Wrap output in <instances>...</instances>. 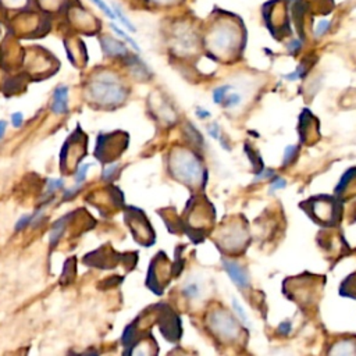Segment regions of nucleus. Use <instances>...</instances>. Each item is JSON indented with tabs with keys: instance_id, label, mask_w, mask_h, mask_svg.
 <instances>
[{
	"instance_id": "1",
	"label": "nucleus",
	"mask_w": 356,
	"mask_h": 356,
	"mask_svg": "<svg viewBox=\"0 0 356 356\" xmlns=\"http://www.w3.org/2000/svg\"><path fill=\"white\" fill-rule=\"evenodd\" d=\"M89 89L92 97L102 104H115L122 102L125 97L124 88L110 75L99 76L90 83Z\"/></svg>"
},
{
	"instance_id": "2",
	"label": "nucleus",
	"mask_w": 356,
	"mask_h": 356,
	"mask_svg": "<svg viewBox=\"0 0 356 356\" xmlns=\"http://www.w3.org/2000/svg\"><path fill=\"white\" fill-rule=\"evenodd\" d=\"M174 172L175 175L185 182H196L202 177V165L197 159L189 152H181L178 157L174 159Z\"/></svg>"
},
{
	"instance_id": "3",
	"label": "nucleus",
	"mask_w": 356,
	"mask_h": 356,
	"mask_svg": "<svg viewBox=\"0 0 356 356\" xmlns=\"http://www.w3.org/2000/svg\"><path fill=\"white\" fill-rule=\"evenodd\" d=\"M209 43L213 51L227 53L231 51L238 43V31L227 24H221L218 28L211 31Z\"/></svg>"
},
{
	"instance_id": "4",
	"label": "nucleus",
	"mask_w": 356,
	"mask_h": 356,
	"mask_svg": "<svg viewBox=\"0 0 356 356\" xmlns=\"http://www.w3.org/2000/svg\"><path fill=\"white\" fill-rule=\"evenodd\" d=\"M210 324L213 327V330L220 335V337H224V338H228V339H232L236 337L238 334V327H236V323L235 320L224 313V312H217L211 316V320H210Z\"/></svg>"
},
{
	"instance_id": "5",
	"label": "nucleus",
	"mask_w": 356,
	"mask_h": 356,
	"mask_svg": "<svg viewBox=\"0 0 356 356\" xmlns=\"http://www.w3.org/2000/svg\"><path fill=\"white\" fill-rule=\"evenodd\" d=\"M222 266L232 282H235L239 288H246L249 285V277L238 263L231 260H222Z\"/></svg>"
},
{
	"instance_id": "6",
	"label": "nucleus",
	"mask_w": 356,
	"mask_h": 356,
	"mask_svg": "<svg viewBox=\"0 0 356 356\" xmlns=\"http://www.w3.org/2000/svg\"><path fill=\"white\" fill-rule=\"evenodd\" d=\"M68 88L67 86H58L53 92V103H51V111L56 114H65L68 110Z\"/></svg>"
},
{
	"instance_id": "7",
	"label": "nucleus",
	"mask_w": 356,
	"mask_h": 356,
	"mask_svg": "<svg viewBox=\"0 0 356 356\" xmlns=\"http://www.w3.org/2000/svg\"><path fill=\"white\" fill-rule=\"evenodd\" d=\"M102 46H103V50L110 54V56H122V54H127V49L124 47V44L121 42H117L114 39H110V38H104L103 42H102Z\"/></svg>"
},
{
	"instance_id": "8",
	"label": "nucleus",
	"mask_w": 356,
	"mask_h": 356,
	"mask_svg": "<svg viewBox=\"0 0 356 356\" xmlns=\"http://www.w3.org/2000/svg\"><path fill=\"white\" fill-rule=\"evenodd\" d=\"M71 218V214H65V216H63L60 220H57L54 224H53V227H51V231H50V246H54L57 242H58V239L61 238V235H63V232H64V228H65V224H67V221Z\"/></svg>"
},
{
	"instance_id": "9",
	"label": "nucleus",
	"mask_w": 356,
	"mask_h": 356,
	"mask_svg": "<svg viewBox=\"0 0 356 356\" xmlns=\"http://www.w3.org/2000/svg\"><path fill=\"white\" fill-rule=\"evenodd\" d=\"M296 150H298V147H296L295 145H288V146L284 149V159H282V164H284V165H288V164L292 163V160L295 159Z\"/></svg>"
},
{
	"instance_id": "10",
	"label": "nucleus",
	"mask_w": 356,
	"mask_h": 356,
	"mask_svg": "<svg viewBox=\"0 0 356 356\" xmlns=\"http://www.w3.org/2000/svg\"><path fill=\"white\" fill-rule=\"evenodd\" d=\"M64 185V181L61 178H51L47 179V186H46V193L53 195L57 189H61Z\"/></svg>"
},
{
	"instance_id": "11",
	"label": "nucleus",
	"mask_w": 356,
	"mask_h": 356,
	"mask_svg": "<svg viewBox=\"0 0 356 356\" xmlns=\"http://www.w3.org/2000/svg\"><path fill=\"white\" fill-rule=\"evenodd\" d=\"M331 26V21L330 19H320L317 24H316V28H314V36L316 38H320L323 36Z\"/></svg>"
},
{
	"instance_id": "12",
	"label": "nucleus",
	"mask_w": 356,
	"mask_h": 356,
	"mask_svg": "<svg viewBox=\"0 0 356 356\" xmlns=\"http://www.w3.org/2000/svg\"><path fill=\"white\" fill-rule=\"evenodd\" d=\"M229 90V86L228 85H224V86H220V88H216L213 90V102L214 103H222L227 92Z\"/></svg>"
},
{
	"instance_id": "13",
	"label": "nucleus",
	"mask_w": 356,
	"mask_h": 356,
	"mask_svg": "<svg viewBox=\"0 0 356 356\" xmlns=\"http://www.w3.org/2000/svg\"><path fill=\"white\" fill-rule=\"evenodd\" d=\"M184 295L188 296V298H197L199 293H200V289H199V285L195 284V282H191L188 284L184 289H182Z\"/></svg>"
},
{
	"instance_id": "14",
	"label": "nucleus",
	"mask_w": 356,
	"mask_h": 356,
	"mask_svg": "<svg viewBox=\"0 0 356 356\" xmlns=\"http://www.w3.org/2000/svg\"><path fill=\"white\" fill-rule=\"evenodd\" d=\"M89 167H90V164H83V165H81V167L76 168V172H75V184H83Z\"/></svg>"
},
{
	"instance_id": "15",
	"label": "nucleus",
	"mask_w": 356,
	"mask_h": 356,
	"mask_svg": "<svg viewBox=\"0 0 356 356\" xmlns=\"http://www.w3.org/2000/svg\"><path fill=\"white\" fill-rule=\"evenodd\" d=\"M114 14H115V17H118V19L121 21V24L124 25V26H127L131 32H135V26L131 24V21L121 13V10L118 8V7H115V10H114Z\"/></svg>"
},
{
	"instance_id": "16",
	"label": "nucleus",
	"mask_w": 356,
	"mask_h": 356,
	"mask_svg": "<svg viewBox=\"0 0 356 356\" xmlns=\"http://www.w3.org/2000/svg\"><path fill=\"white\" fill-rule=\"evenodd\" d=\"M92 1H93V3H95V4H96V6H97V7H99V8H100V10H102V11H103L108 18H111V19H114V18H115L114 11H113V10H111V8H110V7H108L103 0H92Z\"/></svg>"
},
{
	"instance_id": "17",
	"label": "nucleus",
	"mask_w": 356,
	"mask_h": 356,
	"mask_svg": "<svg viewBox=\"0 0 356 356\" xmlns=\"http://www.w3.org/2000/svg\"><path fill=\"white\" fill-rule=\"evenodd\" d=\"M224 106L225 107H235L241 102V96L238 93H229L228 96L224 97Z\"/></svg>"
},
{
	"instance_id": "18",
	"label": "nucleus",
	"mask_w": 356,
	"mask_h": 356,
	"mask_svg": "<svg viewBox=\"0 0 356 356\" xmlns=\"http://www.w3.org/2000/svg\"><path fill=\"white\" fill-rule=\"evenodd\" d=\"M31 222H32V214H25V216H22V217L17 221L15 229H17V231H21V229L26 228L28 225H31Z\"/></svg>"
},
{
	"instance_id": "19",
	"label": "nucleus",
	"mask_w": 356,
	"mask_h": 356,
	"mask_svg": "<svg viewBox=\"0 0 356 356\" xmlns=\"http://www.w3.org/2000/svg\"><path fill=\"white\" fill-rule=\"evenodd\" d=\"M111 28L114 29V32H115V33H118L121 38H124V39H125V40H127V42H128V43H129V44H131V46H132L135 50H138V51H139V46L136 44V42H135V40H134L131 36H128V35H127L124 31H121V29H120V28H117L115 25H113Z\"/></svg>"
},
{
	"instance_id": "20",
	"label": "nucleus",
	"mask_w": 356,
	"mask_h": 356,
	"mask_svg": "<svg viewBox=\"0 0 356 356\" xmlns=\"http://www.w3.org/2000/svg\"><path fill=\"white\" fill-rule=\"evenodd\" d=\"M273 175H274V171H273V170H270V168H261V171L254 175L253 182H260V181H263V179L271 178Z\"/></svg>"
},
{
	"instance_id": "21",
	"label": "nucleus",
	"mask_w": 356,
	"mask_h": 356,
	"mask_svg": "<svg viewBox=\"0 0 356 356\" xmlns=\"http://www.w3.org/2000/svg\"><path fill=\"white\" fill-rule=\"evenodd\" d=\"M232 307H234V310L236 312V314L239 316V318H241L243 323H248V316H246V313H245L243 307L238 303V300H236V299H232Z\"/></svg>"
},
{
	"instance_id": "22",
	"label": "nucleus",
	"mask_w": 356,
	"mask_h": 356,
	"mask_svg": "<svg viewBox=\"0 0 356 356\" xmlns=\"http://www.w3.org/2000/svg\"><path fill=\"white\" fill-rule=\"evenodd\" d=\"M285 185H286V181H285L284 178H280V177L274 178V179H273V182L270 184V193H273V192H275V191H278V189L284 188Z\"/></svg>"
},
{
	"instance_id": "23",
	"label": "nucleus",
	"mask_w": 356,
	"mask_h": 356,
	"mask_svg": "<svg viewBox=\"0 0 356 356\" xmlns=\"http://www.w3.org/2000/svg\"><path fill=\"white\" fill-rule=\"evenodd\" d=\"M81 185H82V184H75V186L65 189V191H64V195H63V199H64V200H70L71 197H74V196L79 192Z\"/></svg>"
},
{
	"instance_id": "24",
	"label": "nucleus",
	"mask_w": 356,
	"mask_h": 356,
	"mask_svg": "<svg viewBox=\"0 0 356 356\" xmlns=\"http://www.w3.org/2000/svg\"><path fill=\"white\" fill-rule=\"evenodd\" d=\"M303 71H305L303 65H299V67H298V68H296L293 72L284 75V78H285V79H288V81H295V79H299V78H302V76H303Z\"/></svg>"
},
{
	"instance_id": "25",
	"label": "nucleus",
	"mask_w": 356,
	"mask_h": 356,
	"mask_svg": "<svg viewBox=\"0 0 356 356\" xmlns=\"http://www.w3.org/2000/svg\"><path fill=\"white\" fill-rule=\"evenodd\" d=\"M117 170H118V165H117V164H113V165L106 167V168L103 170V178H104V179H110V178H113V177H114V174L117 172Z\"/></svg>"
},
{
	"instance_id": "26",
	"label": "nucleus",
	"mask_w": 356,
	"mask_h": 356,
	"mask_svg": "<svg viewBox=\"0 0 356 356\" xmlns=\"http://www.w3.org/2000/svg\"><path fill=\"white\" fill-rule=\"evenodd\" d=\"M286 47H288V51L293 54V53H296V51L302 47V42H300L299 39H292V40L288 43Z\"/></svg>"
},
{
	"instance_id": "27",
	"label": "nucleus",
	"mask_w": 356,
	"mask_h": 356,
	"mask_svg": "<svg viewBox=\"0 0 356 356\" xmlns=\"http://www.w3.org/2000/svg\"><path fill=\"white\" fill-rule=\"evenodd\" d=\"M22 121H24L22 113L17 111V113H14V114L11 115V122H13V125H14L15 128H19V127L22 125Z\"/></svg>"
},
{
	"instance_id": "28",
	"label": "nucleus",
	"mask_w": 356,
	"mask_h": 356,
	"mask_svg": "<svg viewBox=\"0 0 356 356\" xmlns=\"http://www.w3.org/2000/svg\"><path fill=\"white\" fill-rule=\"evenodd\" d=\"M291 328H292V325H291L289 321H282V323H280V325H278V332L286 335V334L291 332Z\"/></svg>"
},
{
	"instance_id": "29",
	"label": "nucleus",
	"mask_w": 356,
	"mask_h": 356,
	"mask_svg": "<svg viewBox=\"0 0 356 356\" xmlns=\"http://www.w3.org/2000/svg\"><path fill=\"white\" fill-rule=\"evenodd\" d=\"M209 134L211 138L214 139H220V134H218V125L217 124H213L209 127Z\"/></svg>"
},
{
	"instance_id": "30",
	"label": "nucleus",
	"mask_w": 356,
	"mask_h": 356,
	"mask_svg": "<svg viewBox=\"0 0 356 356\" xmlns=\"http://www.w3.org/2000/svg\"><path fill=\"white\" fill-rule=\"evenodd\" d=\"M196 115L199 117V118H202V120H204V118H209L210 117V113L207 111V110H204V108H197L196 110Z\"/></svg>"
},
{
	"instance_id": "31",
	"label": "nucleus",
	"mask_w": 356,
	"mask_h": 356,
	"mask_svg": "<svg viewBox=\"0 0 356 356\" xmlns=\"http://www.w3.org/2000/svg\"><path fill=\"white\" fill-rule=\"evenodd\" d=\"M4 131H6V121H0V140L4 136Z\"/></svg>"
},
{
	"instance_id": "32",
	"label": "nucleus",
	"mask_w": 356,
	"mask_h": 356,
	"mask_svg": "<svg viewBox=\"0 0 356 356\" xmlns=\"http://www.w3.org/2000/svg\"><path fill=\"white\" fill-rule=\"evenodd\" d=\"M149 1H152L154 4H168V3H172L174 0H149Z\"/></svg>"
}]
</instances>
